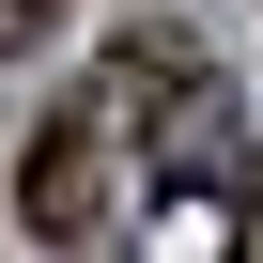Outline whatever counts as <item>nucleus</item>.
Segmentation results:
<instances>
[{
  "instance_id": "f257e3e1",
  "label": "nucleus",
  "mask_w": 263,
  "mask_h": 263,
  "mask_svg": "<svg viewBox=\"0 0 263 263\" xmlns=\"http://www.w3.org/2000/svg\"><path fill=\"white\" fill-rule=\"evenodd\" d=\"M16 31H31V0H0V62H16Z\"/></svg>"
}]
</instances>
